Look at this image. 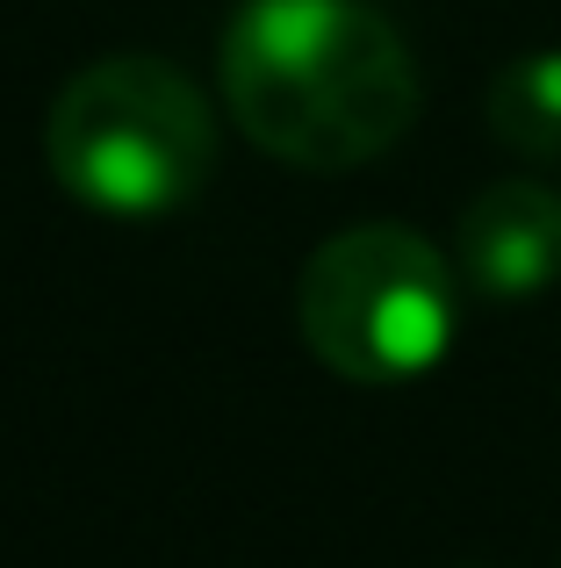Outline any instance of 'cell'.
Returning <instances> with one entry per match:
<instances>
[{
	"mask_svg": "<svg viewBox=\"0 0 561 568\" xmlns=\"http://www.w3.org/2000/svg\"><path fill=\"white\" fill-rule=\"evenodd\" d=\"M43 166L94 216H181L216 181V109L166 58H94L51 94Z\"/></svg>",
	"mask_w": 561,
	"mask_h": 568,
	"instance_id": "obj_2",
	"label": "cell"
},
{
	"mask_svg": "<svg viewBox=\"0 0 561 568\" xmlns=\"http://www.w3.org/2000/svg\"><path fill=\"white\" fill-rule=\"evenodd\" d=\"M224 115L280 166L346 173L418 123V65L367 0H238L216 43Z\"/></svg>",
	"mask_w": 561,
	"mask_h": 568,
	"instance_id": "obj_1",
	"label": "cell"
},
{
	"mask_svg": "<svg viewBox=\"0 0 561 568\" xmlns=\"http://www.w3.org/2000/svg\"><path fill=\"white\" fill-rule=\"evenodd\" d=\"M490 130L533 166H561V51H526L497 72Z\"/></svg>",
	"mask_w": 561,
	"mask_h": 568,
	"instance_id": "obj_5",
	"label": "cell"
},
{
	"mask_svg": "<svg viewBox=\"0 0 561 568\" xmlns=\"http://www.w3.org/2000/svg\"><path fill=\"white\" fill-rule=\"evenodd\" d=\"M461 288L482 303H533L561 281V194L548 181H490L453 223Z\"/></svg>",
	"mask_w": 561,
	"mask_h": 568,
	"instance_id": "obj_4",
	"label": "cell"
},
{
	"mask_svg": "<svg viewBox=\"0 0 561 568\" xmlns=\"http://www.w3.org/2000/svg\"><path fill=\"white\" fill-rule=\"evenodd\" d=\"M295 324L338 382L404 388L453 353L461 266L410 223H353L303 260Z\"/></svg>",
	"mask_w": 561,
	"mask_h": 568,
	"instance_id": "obj_3",
	"label": "cell"
}]
</instances>
